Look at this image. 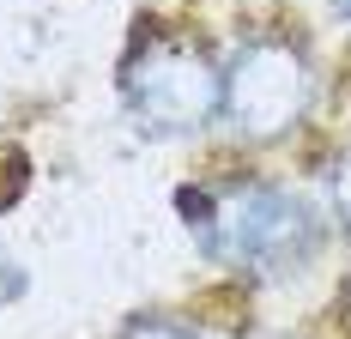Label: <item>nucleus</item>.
<instances>
[{"instance_id": "obj_1", "label": "nucleus", "mask_w": 351, "mask_h": 339, "mask_svg": "<svg viewBox=\"0 0 351 339\" xmlns=\"http://www.w3.org/2000/svg\"><path fill=\"white\" fill-rule=\"evenodd\" d=\"M182 212L200 231V248L237 272H297L321 248L315 212L273 182H237L218 194L194 188L182 194Z\"/></svg>"}, {"instance_id": "obj_2", "label": "nucleus", "mask_w": 351, "mask_h": 339, "mask_svg": "<svg viewBox=\"0 0 351 339\" xmlns=\"http://www.w3.org/2000/svg\"><path fill=\"white\" fill-rule=\"evenodd\" d=\"M128 109L140 115L152 134H194L206 128L224 103V73L212 67L200 49L176 43V36H152L121 73Z\"/></svg>"}, {"instance_id": "obj_3", "label": "nucleus", "mask_w": 351, "mask_h": 339, "mask_svg": "<svg viewBox=\"0 0 351 339\" xmlns=\"http://www.w3.org/2000/svg\"><path fill=\"white\" fill-rule=\"evenodd\" d=\"M309 91H315V73H309L297 43H285V36H248L237 49V61L224 67V103L218 109L248 139H279L285 128L303 121Z\"/></svg>"}, {"instance_id": "obj_4", "label": "nucleus", "mask_w": 351, "mask_h": 339, "mask_svg": "<svg viewBox=\"0 0 351 339\" xmlns=\"http://www.w3.org/2000/svg\"><path fill=\"white\" fill-rule=\"evenodd\" d=\"M333 212H339V224H346V237H351V145L333 164Z\"/></svg>"}, {"instance_id": "obj_5", "label": "nucleus", "mask_w": 351, "mask_h": 339, "mask_svg": "<svg viewBox=\"0 0 351 339\" xmlns=\"http://www.w3.org/2000/svg\"><path fill=\"white\" fill-rule=\"evenodd\" d=\"M121 339H194V334H188V327H176V321H134Z\"/></svg>"}, {"instance_id": "obj_6", "label": "nucleus", "mask_w": 351, "mask_h": 339, "mask_svg": "<svg viewBox=\"0 0 351 339\" xmlns=\"http://www.w3.org/2000/svg\"><path fill=\"white\" fill-rule=\"evenodd\" d=\"M19 291H25V267H19V261L0 248V303H12Z\"/></svg>"}, {"instance_id": "obj_7", "label": "nucleus", "mask_w": 351, "mask_h": 339, "mask_svg": "<svg viewBox=\"0 0 351 339\" xmlns=\"http://www.w3.org/2000/svg\"><path fill=\"white\" fill-rule=\"evenodd\" d=\"M333 6H339V12H346V19H351V0H333Z\"/></svg>"}]
</instances>
